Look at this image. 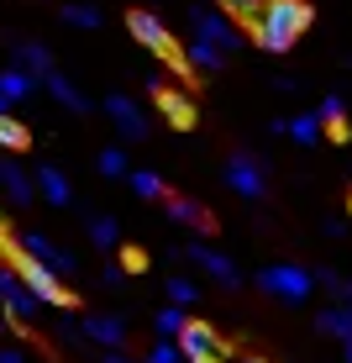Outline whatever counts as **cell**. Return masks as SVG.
<instances>
[{"label": "cell", "instance_id": "d590c367", "mask_svg": "<svg viewBox=\"0 0 352 363\" xmlns=\"http://www.w3.org/2000/svg\"><path fill=\"white\" fill-rule=\"evenodd\" d=\"M0 363H27V353L21 347H0Z\"/></svg>", "mask_w": 352, "mask_h": 363}, {"label": "cell", "instance_id": "8d00e7d4", "mask_svg": "<svg viewBox=\"0 0 352 363\" xmlns=\"http://www.w3.org/2000/svg\"><path fill=\"white\" fill-rule=\"evenodd\" d=\"M106 363H137V358H127V353L116 347V353H106Z\"/></svg>", "mask_w": 352, "mask_h": 363}, {"label": "cell", "instance_id": "d4e9b609", "mask_svg": "<svg viewBox=\"0 0 352 363\" xmlns=\"http://www.w3.org/2000/svg\"><path fill=\"white\" fill-rule=\"evenodd\" d=\"M132 190L142 195V200H163V179H158L153 169H137V174H132Z\"/></svg>", "mask_w": 352, "mask_h": 363}, {"label": "cell", "instance_id": "44dd1931", "mask_svg": "<svg viewBox=\"0 0 352 363\" xmlns=\"http://www.w3.org/2000/svg\"><path fill=\"white\" fill-rule=\"evenodd\" d=\"M32 74L27 69H6V74H0V95H6V100H27L32 95Z\"/></svg>", "mask_w": 352, "mask_h": 363}, {"label": "cell", "instance_id": "4316f807", "mask_svg": "<svg viewBox=\"0 0 352 363\" xmlns=\"http://www.w3.org/2000/svg\"><path fill=\"white\" fill-rule=\"evenodd\" d=\"M195 300H200L195 279H179V274H174L169 279V306H195Z\"/></svg>", "mask_w": 352, "mask_h": 363}, {"label": "cell", "instance_id": "8fae6325", "mask_svg": "<svg viewBox=\"0 0 352 363\" xmlns=\"http://www.w3.org/2000/svg\"><path fill=\"white\" fill-rule=\"evenodd\" d=\"M79 327H84V342H100V347H110V353L127 342V321L121 316H79Z\"/></svg>", "mask_w": 352, "mask_h": 363}, {"label": "cell", "instance_id": "d6986e66", "mask_svg": "<svg viewBox=\"0 0 352 363\" xmlns=\"http://www.w3.org/2000/svg\"><path fill=\"white\" fill-rule=\"evenodd\" d=\"M321 127H326V121H321V111H316V116H310V111H305V116H295V121H279V127H273V132L295 137V143H321Z\"/></svg>", "mask_w": 352, "mask_h": 363}, {"label": "cell", "instance_id": "484cf974", "mask_svg": "<svg viewBox=\"0 0 352 363\" xmlns=\"http://www.w3.org/2000/svg\"><path fill=\"white\" fill-rule=\"evenodd\" d=\"M0 147L21 153V147H27V127H21V121H11V116H0Z\"/></svg>", "mask_w": 352, "mask_h": 363}, {"label": "cell", "instance_id": "ffe728a7", "mask_svg": "<svg viewBox=\"0 0 352 363\" xmlns=\"http://www.w3.org/2000/svg\"><path fill=\"white\" fill-rule=\"evenodd\" d=\"M153 90H158V106H163V116H169V121H179V127H190V121H195V106H190V100H184V95L163 90L158 79H153Z\"/></svg>", "mask_w": 352, "mask_h": 363}, {"label": "cell", "instance_id": "5b68a950", "mask_svg": "<svg viewBox=\"0 0 352 363\" xmlns=\"http://www.w3.org/2000/svg\"><path fill=\"white\" fill-rule=\"evenodd\" d=\"M127 32L137 37V43L147 48V53H158V58H169L174 69H190V64H179V53H174V37H169V27L153 16V11H132L127 16Z\"/></svg>", "mask_w": 352, "mask_h": 363}, {"label": "cell", "instance_id": "3957f363", "mask_svg": "<svg viewBox=\"0 0 352 363\" xmlns=\"http://www.w3.org/2000/svg\"><path fill=\"white\" fill-rule=\"evenodd\" d=\"M11 258H16V274L32 284V295L42 300V306H58V311H69L74 306V295H69V284H64V274H53L47 264H37L32 253H21L16 242H11Z\"/></svg>", "mask_w": 352, "mask_h": 363}, {"label": "cell", "instance_id": "277c9868", "mask_svg": "<svg viewBox=\"0 0 352 363\" xmlns=\"http://www.w3.org/2000/svg\"><path fill=\"white\" fill-rule=\"evenodd\" d=\"M0 306H6V316L16 321V327H32V321L42 316V300L32 295V284L21 279L16 269H0Z\"/></svg>", "mask_w": 352, "mask_h": 363}, {"label": "cell", "instance_id": "f546056e", "mask_svg": "<svg viewBox=\"0 0 352 363\" xmlns=\"http://www.w3.org/2000/svg\"><path fill=\"white\" fill-rule=\"evenodd\" d=\"M100 174H106V179H121V174H127V153H121V147H106V153H100Z\"/></svg>", "mask_w": 352, "mask_h": 363}, {"label": "cell", "instance_id": "ac0fdd59", "mask_svg": "<svg viewBox=\"0 0 352 363\" xmlns=\"http://www.w3.org/2000/svg\"><path fill=\"white\" fill-rule=\"evenodd\" d=\"M221 58H226L221 48H216V43H200V37H195L190 48H184V64L200 69V74H216V69H221Z\"/></svg>", "mask_w": 352, "mask_h": 363}, {"label": "cell", "instance_id": "e575fe53", "mask_svg": "<svg viewBox=\"0 0 352 363\" xmlns=\"http://www.w3.org/2000/svg\"><path fill=\"white\" fill-rule=\"evenodd\" d=\"M221 6H226V11H237V16H253L258 0H221Z\"/></svg>", "mask_w": 352, "mask_h": 363}, {"label": "cell", "instance_id": "7402d4cb", "mask_svg": "<svg viewBox=\"0 0 352 363\" xmlns=\"http://www.w3.org/2000/svg\"><path fill=\"white\" fill-rule=\"evenodd\" d=\"M321 332H331V337H336V342H347V337H352V316H347V311H342V306H331V311H321Z\"/></svg>", "mask_w": 352, "mask_h": 363}, {"label": "cell", "instance_id": "6da1fadb", "mask_svg": "<svg viewBox=\"0 0 352 363\" xmlns=\"http://www.w3.org/2000/svg\"><path fill=\"white\" fill-rule=\"evenodd\" d=\"M247 21H253L258 48L284 53V48H295L300 37H305V27H310V0H263Z\"/></svg>", "mask_w": 352, "mask_h": 363}, {"label": "cell", "instance_id": "30bf717a", "mask_svg": "<svg viewBox=\"0 0 352 363\" xmlns=\"http://www.w3.org/2000/svg\"><path fill=\"white\" fill-rule=\"evenodd\" d=\"M106 116L116 121V132L127 137V143H142V137H147V121H142V111H137L127 95H106Z\"/></svg>", "mask_w": 352, "mask_h": 363}, {"label": "cell", "instance_id": "603a6c76", "mask_svg": "<svg viewBox=\"0 0 352 363\" xmlns=\"http://www.w3.org/2000/svg\"><path fill=\"white\" fill-rule=\"evenodd\" d=\"M316 284H326V290H331V295H336V306H342V311H347V316H352V284L342 279V274H331V269H321V274H316Z\"/></svg>", "mask_w": 352, "mask_h": 363}, {"label": "cell", "instance_id": "5bb4252c", "mask_svg": "<svg viewBox=\"0 0 352 363\" xmlns=\"http://www.w3.org/2000/svg\"><path fill=\"white\" fill-rule=\"evenodd\" d=\"M16 69H27L37 84L47 79V74H53V53H47L42 43H16Z\"/></svg>", "mask_w": 352, "mask_h": 363}, {"label": "cell", "instance_id": "4dcf8cb0", "mask_svg": "<svg viewBox=\"0 0 352 363\" xmlns=\"http://www.w3.org/2000/svg\"><path fill=\"white\" fill-rule=\"evenodd\" d=\"M90 237H95V247H116V221H110V216H95V221H90Z\"/></svg>", "mask_w": 352, "mask_h": 363}, {"label": "cell", "instance_id": "9c48e42d", "mask_svg": "<svg viewBox=\"0 0 352 363\" xmlns=\"http://www.w3.org/2000/svg\"><path fill=\"white\" fill-rule=\"evenodd\" d=\"M226 184H232L242 200H258L263 195V164H258V158H247V153H237L232 164H226Z\"/></svg>", "mask_w": 352, "mask_h": 363}, {"label": "cell", "instance_id": "60d3db41", "mask_svg": "<svg viewBox=\"0 0 352 363\" xmlns=\"http://www.w3.org/2000/svg\"><path fill=\"white\" fill-rule=\"evenodd\" d=\"M6 321H11V316H6V306H0V327H6Z\"/></svg>", "mask_w": 352, "mask_h": 363}, {"label": "cell", "instance_id": "836d02e7", "mask_svg": "<svg viewBox=\"0 0 352 363\" xmlns=\"http://www.w3.org/2000/svg\"><path fill=\"white\" fill-rule=\"evenodd\" d=\"M147 264V258L142 253H137V247H121V269H127V274H137V269H142Z\"/></svg>", "mask_w": 352, "mask_h": 363}, {"label": "cell", "instance_id": "7c38bea8", "mask_svg": "<svg viewBox=\"0 0 352 363\" xmlns=\"http://www.w3.org/2000/svg\"><path fill=\"white\" fill-rule=\"evenodd\" d=\"M190 258H195V264L205 269V274H210L216 284H226V290H237V284H242V274H237V264H232L226 253H216V247H190Z\"/></svg>", "mask_w": 352, "mask_h": 363}, {"label": "cell", "instance_id": "d6a6232c", "mask_svg": "<svg viewBox=\"0 0 352 363\" xmlns=\"http://www.w3.org/2000/svg\"><path fill=\"white\" fill-rule=\"evenodd\" d=\"M121 279H127V269H121V264L100 269V284H106V290H121Z\"/></svg>", "mask_w": 352, "mask_h": 363}, {"label": "cell", "instance_id": "83f0119b", "mask_svg": "<svg viewBox=\"0 0 352 363\" xmlns=\"http://www.w3.org/2000/svg\"><path fill=\"white\" fill-rule=\"evenodd\" d=\"M142 363H184V353H179V342H174V337H158L153 353H147Z\"/></svg>", "mask_w": 352, "mask_h": 363}, {"label": "cell", "instance_id": "4fadbf2b", "mask_svg": "<svg viewBox=\"0 0 352 363\" xmlns=\"http://www.w3.org/2000/svg\"><path fill=\"white\" fill-rule=\"evenodd\" d=\"M163 206H169V221H179V227H195V232H210V227H216V221H210V211L200 206V200L163 195Z\"/></svg>", "mask_w": 352, "mask_h": 363}, {"label": "cell", "instance_id": "e0dca14e", "mask_svg": "<svg viewBox=\"0 0 352 363\" xmlns=\"http://www.w3.org/2000/svg\"><path fill=\"white\" fill-rule=\"evenodd\" d=\"M42 84H47V95H53L58 106H69V111H90V100H84L79 90H74V79H69V74H58V69H53Z\"/></svg>", "mask_w": 352, "mask_h": 363}, {"label": "cell", "instance_id": "2e32d148", "mask_svg": "<svg viewBox=\"0 0 352 363\" xmlns=\"http://www.w3.org/2000/svg\"><path fill=\"white\" fill-rule=\"evenodd\" d=\"M37 190H42V200H47V206H69V200H74L69 179H64V174H58L53 164H42V169H37Z\"/></svg>", "mask_w": 352, "mask_h": 363}, {"label": "cell", "instance_id": "1f68e13d", "mask_svg": "<svg viewBox=\"0 0 352 363\" xmlns=\"http://www.w3.org/2000/svg\"><path fill=\"white\" fill-rule=\"evenodd\" d=\"M321 121L331 127V121H347V106H342V95H326L321 100Z\"/></svg>", "mask_w": 352, "mask_h": 363}, {"label": "cell", "instance_id": "ba28073f", "mask_svg": "<svg viewBox=\"0 0 352 363\" xmlns=\"http://www.w3.org/2000/svg\"><path fill=\"white\" fill-rule=\"evenodd\" d=\"M190 27H195V37H200V43H216L221 53H232V48H237V32L221 21V11L195 6V11H190Z\"/></svg>", "mask_w": 352, "mask_h": 363}, {"label": "cell", "instance_id": "74e56055", "mask_svg": "<svg viewBox=\"0 0 352 363\" xmlns=\"http://www.w3.org/2000/svg\"><path fill=\"white\" fill-rule=\"evenodd\" d=\"M342 353H347V363H352V337H347V342H342Z\"/></svg>", "mask_w": 352, "mask_h": 363}, {"label": "cell", "instance_id": "cb8c5ba5", "mask_svg": "<svg viewBox=\"0 0 352 363\" xmlns=\"http://www.w3.org/2000/svg\"><path fill=\"white\" fill-rule=\"evenodd\" d=\"M184 327H190L184 306H163V311H158V337H179Z\"/></svg>", "mask_w": 352, "mask_h": 363}, {"label": "cell", "instance_id": "8992f818", "mask_svg": "<svg viewBox=\"0 0 352 363\" xmlns=\"http://www.w3.org/2000/svg\"><path fill=\"white\" fill-rule=\"evenodd\" d=\"M179 353H184V363H226V353H221V337L205 327V321H190L179 337Z\"/></svg>", "mask_w": 352, "mask_h": 363}, {"label": "cell", "instance_id": "f35d334b", "mask_svg": "<svg viewBox=\"0 0 352 363\" xmlns=\"http://www.w3.org/2000/svg\"><path fill=\"white\" fill-rule=\"evenodd\" d=\"M226 363H263V358H226Z\"/></svg>", "mask_w": 352, "mask_h": 363}, {"label": "cell", "instance_id": "9a60e30c", "mask_svg": "<svg viewBox=\"0 0 352 363\" xmlns=\"http://www.w3.org/2000/svg\"><path fill=\"white\" fill-rule=\"evenodd\" d=\"M0 190L11 195V206H32V195H37V179H27L16 164H0Z\"/></svg>", "mask_w": 352, "mask_h": 363}, {"label": "cell", "instance_id": "ab89813d", "mask_svg": "<svg viewBox=\"0 0 352 363\" xmlns=\"http://www.w3.org/2000/svg\"><path fill=\"white\" fill-rule=\"evenodd\" d=\"M6 106H11V100H6V95H0V116H11V111H6Z\"/></svg>", "mask_w": 352, "mask_h": 363}, {"label": "cell", "instance_id": "52a82bcc", "mask_svg": "<svg viewBox=\"0 0 352 363\" xmlns=\"http://www.w3.org/2000/svg\"><path fill=\"white\" fill-rule=\"evenodd\" d=\"M16 247H21V253H32L37 264H47L53 274H64V279H69L74 269H79V258H74L69 247H58L53 237H42V232H21V237H16Z\"/></svg>", "mask_w": 352, "mask_h": 363}, {"label": "cell", "instance_id": "7a4b0ae2", "mask_svg": "<svg viewBox=\"0 0 352 363\" xmlns=\"http://www.w3.org/2000/svg\"><path fill=\"white\" fill-rule=\"evenodd\" d=\"M258 290L284 300V306H305L310 290H316V274L300 264H268V269H258Z\"/></svg>", "mask_w": 352, "mask_h": 363}, {"label": "cell", "instance_id": "f1b7e54d", "mask_svg": "<svg viewBox=\"0 0 352 363\" xmlns=\"http://www.w3.org/2000/svg\"><path fill=\"white\" fill-rule=\"evenodd\" d=\"M64 21L90 32V27H100V11H95V6H64Z\"/></svg>", "mask_w": 352, "mask_h": 363}]
</instances>
